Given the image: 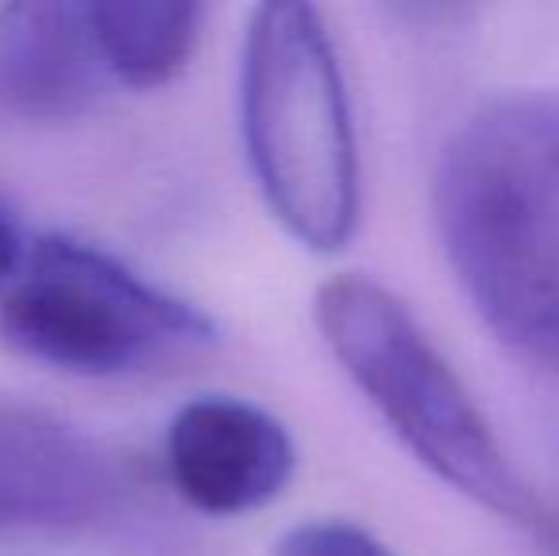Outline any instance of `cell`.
Listing matches in <instances>:
<instances>
[{
	"label": "cell",
	"mask_w": 559,
	"mask_h": 556,
	"mask_svg": "<svg viewBox=\"0 0 559 556\" xmlns=\"http://www.w3.org/2000/svg\"><path fill=\"white\" fill-rule=\"evenodd\" d=\"M435 225L484 324L559 366V92H510L461 122L438 161Z\"/></svg>",
	"instance_id": "1"
},
{
	"label": "cell",
	"mask_w": 559,
	"mask_h": 556,
	"mask_svg": "<svg viewBox=\"0 0 559 556\" xmlns=\"http://www.w3.org/2000/svg\"><path fill=\"white\" fill-rule=\"evenodd\" d=\"M243 145L271 214L312 252L358 229L361 168L343 69L320 12L271 0L251 12L240 73Z\"/></svg>",
	"instance_id": "2"
},
{
	"label": "cell",
	"mask_w": 559,
	"mask_h": 556,
	"mask_svg": "<svg viewBox=\"0 0 559 556\" xmlns=\"http://www.w3.org/2000/svg\"><path fill=\"white\" fill-rule=\"evenodd\" d=\"M312 317L346 378L438 481L502 519L548 527L476 397L392 289L366 275H338L317 289Z\"/></svg>",
	"instance_id": "3"
},
{
	"label": "cell",
	"mask_w": 559,
	"mask_h": 556,
	"mask_svg": "<svg viewBox=\"0 0 559 556\" xmlns=\"http://www.w3.org/2000/svg\"><path fill=\"white\" fill-rule=\"evenodd\" d=\"M0 335L20 355L81 378H118L217 340L202 309L73 237H43L23 252L0 289Z\"/></svg>",
	"instance_id": "4"
},
{
	"label": "cell",
	"mask_w": 559,
	"mask_h": 556,
	"mask_svg": "<svg viewBox=\"0 0 559 556\" xmlns=\"http://www.w3.org/2000/svg\"><path fill=\"white\" fill-rule=\"evenodd\" d=\"M115 469L84 430L46 409L0 401V545L88 530L115 499Z\"/></svg>",
	"instance_id": "5"
},
{
	"label": "cell",
	"mask_w": 559,
	"mask_h": 556,
	"mask_svg": "<svg viewBox=\"0 0 559 556\" xmlns=\"http://www.w3.org/2000/svg\"><path fill=\"white\" fill-rule=\"evenodd\" d=\"M171 488L202 514L233 519L266 507L289 484L297 450L282 419L240 397L183 404L164 442Z\"/></svg>",
	"instance_id": "6"
},
{
	"label": "cell",
	"mask_w": 559,
	"mask_h": 556,
	"mask_svg": "<svg viewBox=\"0 0 559 556\" xmlns=\"http://www.w3.org/2000/svg\"><path fill=\"white\" fill-rule=\"evenodd\" d=\"M107 84L88 4L23 0L0 8V111L73 119Z\"/></svg>",
	"instance_id": "7"
},
{
	"label": "cell",
	"mask_w": 559,
	"mask_h": 556,
	"mask_svg": "<svg viewBox=\"0 0 559 556\" xmlns=\"http://www.w3.org/2000/svg\"><path fill=\"white\" fill-rule=\"evenodd\" d=\"M107 81L160 88L191 61L202 8L194 0H96L88 4Z\"/></svg>",
	"instance_id": "8"
},
{
	"label": "cell",
	"mask_w": 559,
	"mask_h": 556,
	"mask_svg": "<svg viewBox=\"0 0 559 556\" xmlns=\"http://www.w3.org/2000/svg\"><path fill=\"white\" fill-rule=\"evenodd\" d=\"M274 556H392V549L354 522L312 519L286 530L274 542Z\"/></svg>",
	"instance_id": "9"
},
{
	"label": "cell",
	"mask_w": 559,
	"mask_h": 556,
	"mask_svg": "<svg viewBox=\"0 0 559 556\" xmlns=\"http://www.w3.org/2000/svg\"><path fill=\"white\" fill-rule=\"evenodd\" d=\"M23 240H20V229L12 225V217L0 210V289L8 286V282L15 279V271H20L23 263Z\"/></svg>",
	"instance_id": "10"
}]
</instances>
